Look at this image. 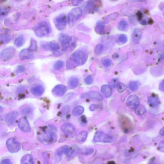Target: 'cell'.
I'll return each mask as SVG.
<instances>
[{"label":"cell","mask_w":164,"mask_h":164,"mask_svg":"<svg viewBox=\"0 0 164 164\" xmlns=\"http://www.w3.org/2000/svg\"><path fill=\"white\" fill-rule=\"evenodd\" d=\"M86 96L89 98L95 99L99 101H102L103 97L101 94L96 91H92L86 94Z\"/></svg>","instance_id":"20"},{"label":"cell","mask_w":164,"mask_h":164,"mask_svg":"<svg viewBox=\"0 0 164 164\" xmlns=\"http://www.w3.org/2000/svg\"><path fill=\"white\" fill-rule=\"evenodd\" d=\"M143 34L142 30L139 28H135L132 34V40L133 42H138L141 39Z\"/></svg>","instance_id":"17"},{"label":"cell","mask_w":164,"mask_h":164,"mask_svg":"<svg viewBox=\"0 0 164 164\" xmlns=\"http://www.w3.org/2000/svg\"><path fill=\"white\" fill-rule=\"evenodd\" d=\"M3 110V108L1 106H0V112H2Z\"/></svg>","instance_id":"57"},{"label":"cell","mask_w":164,"mask_h":164,"mask_svg":"<svg viewBox=\"0 0 164 164\" xmlns=\"http://www.w3.org/2000/svg\"><path fill=\"white\" fill-rule=\"evenodd\" d=\"M25 71V68L23 66L21 65L18 66L16 72L18 74L22 73Z\"/></svg>","instance_id":"41"},{"label":"cell","mask_w":164,"mask_h":164,"mask_svg":"<svg viewBox=\"0 0 164 164\" xmlns=\"http://www.w3.org/2000/svg\"><path fill=\"white\" fill-rule=\"evenodd\" d=\"M148 103L151 107H155L159 105L160 102L158 97L156 96H152L149 97Z\"/></svg>","instance_id":"18"},{"label":"cell","mask_w":164,"mask_h":164,"mask_svg":"<svg viewBox=\"0 0 164 164\" xmlns=\"http://www.w3.org/2000/svg\"><path fill=\"white\" fill-rule=\"evenodd\" d=\"M6 145L8 151L11 153L17 152L21 149V145L19 142L13 138H10L8 140Z\"/></svg>","instance_id":"7"},{"label":"cell","mask_w":164,"mask_h":164,"mask_svg":"<svg viewBox=\"0 0 164 164\" xmlns=\"http://www.w3.org/2000/svg\"><path fill=\"white\" fill-rule=\"evenodd\" d=\"M82 121H83V122L84 123H86V118L85 116H82L81 117Z\"/></svg>","instance_id":"54"},{"label":"cell","mask_w":164,"mask_h":164,"mask_svg":"<svg viewBox=\"0 0 164 164\" xmlns=\"http://www.w3.org/2000/svg\"><path fill=\"white\" fill-rule=\"evenodd\" d=\"M127 41V36L124 34H121L118 39V42L121 43H125Z\"/></svg>","instance_id":"39"},{"label":"cell","mask_w":164,"mask_h":164,"mask_svg":"<svg viewBox=\"0 0 164 164\" xmlns=\"http://www.w3.org/2000/svg\"><path fill=\"white\" fill-rule=\"evenodd\" d=\"M32 108L31 107H30V106H27L22 109V113L24 115L28 116L32 113Z\"/></svg>","instance_id":"32"},{"label":"cell","mask_w":164,"mask_h":164,"mask_svg":"<svg viewBox=\"0 0 164 164\" xmlns=\"http://www.w3.org/2000/svg\"><path fill=\"white\" fill-rule=\"evenodd\" d=\"M18 115L19 114L16 111H14L10 112L6 116V122L8 125H11L14 123Z\"/></svg>","instance_id":"13"},{"label":"cell","mask_w":164,"mask_h":164,"mask_svg":"<svg viewBox=\"0 0 164 164\" xmlns=\"http://www.w3.org/2000/svg\"><path fill=\"white\" fill-rule=\"evenodd\" d=\"M1 163L3 164H11L12 163L10 160L6 159L2 160L1 162Z\"/></svg>","instance_id":"48"},{"label":"cell","mask_w":164,"mask_h":164,"mask_svg":"<svg viewBox=\"0 0 164 164\" xmlns=\"http://www.w3.org/2000/svg\"><path fill=\"white\" fill-rule=\"evenodd\" d=\"M164 141H163L161 142L159 145V150L161 152H164Z\"/></svg>","instance_id":"47"},{"label":"cell","mask_w":164,"mask_h":164,"mask_svg":"<svg viewBox=\"0 0 164 164\" xmlns=\"http://www.w3.org/2000/svg\"><path fill=\"white\" fill-rule=\"evenodd\" d=\"M129 27L128 23L125 20L121 21L118 24L117 27L118 30L122 31H126L128 29Z\"/></svg>","instance_id":"23"},{"label":"cell","mask_w":164,"mask_h":164,"mask_svg":"<svg viewBox=\"0 0 164 164\" xmlns=\"http://www.w3.org/2000/svg\"><path fill=\"white\" fill-rule=\"evenodd\" d=\"M20 58L24 59H29L34 57L33 51L29 49H25L21 51L19 53Z\"/></svg>","instance_id":"14"},{"label":"cell","mask_w":164,"mask_h":164,"mask_svg":"<svg viewBox=\"0 0 164 164\" xmlns=\"http://www.w3.org/2000/svg\"><path fill=\"white\" fill-rule=\"evenodd\" d=\"M97 108V106L95 104L91 105L90 107V110L92 111H94Z\"/></svg>","instance_id":"49"},{"label":"cell","mask_w":164,"mask_h":164,"mask_svg":"<svg viewBox=\"0 0 164 164\" xmlns=\"http://www.w3.org/2000/svg\"><path fill=\"white\" fill-rule=\"evenodd\" d=\"M84 0H72V3L74 6H77L80 4Z\"/></svg>","instance_id":"44"},{"label":"cell","mask_w":164,"mask_h":164,"mask_svg":"<svg viewBox=\"0 0 164 164\" xmlns=\"http://www.w3.org/2000/svg\"><path fill=\"white\" fill-rule=\"evenodd\" d=\"M18 125L20 130L23 132H28L31 131L28 121L25 117L20 118L18 123Z\"/></svg>","instance_id":"11"},{"label":"cell","mask_w":164,"mask_h":164,"mask_svg":"<svg viewBox=\"0 0 164 164\" xmlns=\"http://www.w3.org/2000/svg\"><path fill=\"white\" fill-rule=\"evenodd\" d=\"M104 49V47L101 44L97 45L95 49V53L97 55L101 54Z\"/></svg>","instance_id":"35"},{"label":"cell","mask_w":164,"mask_h":164,"mask_svg":"<svg viewBox=\"0 0 164 164\" xmlns=\"http://www.w3.org/2000/svg\"><path fill=\"white\" fill-rule=\"evenodd\" d=\"M140 23L142 25H147L148 24V22L145 20H141L140 21Z\"/></svg>","instance_id":"51"},{"label":"cell","mask_w":164,"mask_h":164,"mask_svg":"<svg viewBox=\"0 0 164 164\" xmlns=\"http://www.w3.org/2000/svg\"><path fill=\"white\" fill-rule=\"evenodd\" d=\"M93 140L95 142L108 143L114 142V139L113 136L102 131H98L95 133Z\"/></svg>","instance_id":"2"},{"label":"cell","mask_w":164,"mask_h":164,"mask_svg":"<svg viewBox=\"0 0 164 164\" xmlns=\"http://www.w3.org/2000/svg\"><path fill=\"white\" fill-rule=\"evenodd\" d=\"M63 111L65 113H68L69 111V108L68 106H66L63 109Z\"/></svg>","instance_id":"52"},{"label":"cell","mask_w":164,"mask_h":164,"mask_svg":"<svg viewBox=\"0 0 164 164\" xmlns=\"http://www.w3.org/2000/svg\"><path fill=\"white\" fill-rule=\"evenodd\" d=\"M101 5L100 0H90L88 1L85 7V11L87 13L94 12Z\"/></svg>","instance_id":"6"},{"label":"cell","mask_w":164,"mask_h":164,"mask_svg":"<svg viewBox=\"0 0 164 164\" xmlns=\"http://www.w3.org/2000/svg\"><path fill=\"white\" fill-rule=\"evenodd\" d=\"M139 99L138 97L135 95L129 96L127 99L126 104L127 107L132 109H135L139 105Z\"/></svg>","instance_id":"10"},{"label":"cell","mask_w":164,"mask_h":164,"mask_svg":"<svg viewBox=\"0 0 164 164\" xmlns=\"http://www.w3.org/2000/svg\"><path fill=\"white\" fill-rule=\"evenodd\" d=\"M29 49L32 51H36L37 50V42L34 39H32L31 40V45Z\"/></svg>","instance_id":"36"},{"label":"cell","mask_w":164,"mask_h":164,"mask_svg":"<svg viewBox=\"0 0 164 164\" xmlns=\"http://www.w3.org/2000/svg\"><path fill=\"white\" fill-rule=\"evenodd\" d=\"M84 81L86 84L90 85L93 83V79L92 76L89 75L85 78Z\"/></svg>","instance_id":"40"},{"label":"cell","mask_w":164,"mask_h":164,"mask_svg":"<svg viewBox=\"0 0 164 164\" xmlns=\"http://www.w3.org/2000/svg\"><path fill=\"white\" fill-rule=\"evenodd\" d=\"M67 88L64 85H57L52 90L53 93L57 96H62L65 94Z\"/></svg>","instance_id":"12"},{"label":"cell","mask_w":164,"mask_h":164,"mask_svg":"<svg viewBox=\"0 0 164 164\" xmlns=\"http://www.w3.org/2000/svg\"><path fill=\"white\" fill-rule=\"evenodd\" d=\"M119 83V81L117 78H114L112 80L111 82L112 86L114 87L117 86L118 85Z\"/></svg>","instance_id":"42"},{"label":"cell","mask_w":164,"mask_h":164,"mask_svg":"<svg viewBox=\"0 0 164 164\" xmlns=\"http://www.w3.org/2000/svg\"><path fill=\"white\" fill-rule=\"evenodd\" d=\"M21 164H34L33 157L31 154H27L23 156L21 159Z\"/></svg>","instance_id":"24"},{"label":"cell","mask_w":164,"mask_h":164,"mask_svg":"<svg viewBox=\"0 0 164 164\" xmlns=\"http://www.w3.org/2000/svg\"><path fill=\"white\" fill-rule=\"evenodd\" d=\"M153 22H154L153 20L151 19H150V20H148V24H150L151 25V24L153 23Z\"/></svg>","instance_id":"55"},{"label":"cell","mask_w":164,"mask_h":164,"mask_svg":"<svg viewBox=\"0 0 164 164\" xmlns=\"http://www.w3.org/2000/svg\"><path fill=\"white\" fill-rule=\"evenodd\" d=\"M94 152V150L93 148H86L76 150L74 152V153L73 154L79 153L86 155H90L93 154Z\"/></svg>","instance_id":"21"},{"label":"cell","mask_w":164,"mask_h":164,"mask_svg":"<svg viewBox=\"0 0 164 164\" xmlns=\"http://www.w3.org/2000/svg\"><path fill=\"white\" fill-rule=\"evenodd\" d=\"M68 22L67 18L64 14H61L56 18L54 20V23L57 28L60 30L65 28Z\"/></svg>","instance_id":"9"},{"label":"cell","mask_w":164,"mask_h":164,"mask_svg":"<svg viewBox=\"0 0 164 164\" xmlns=\"http://www.w3.org/2000/svg\"><path fill=\"white\" fill-rule=\"evenodd\" d=\"M136 16H137L139 20L141 21L142 20L143 16V14L140 11H138L137 13H136Z\"/></svg>","instance_id":"46"},{"label":"cell","mask_w":164,"mask_h":164,"mask_svg":"<svg viewBox=\"0 0 164 164\" xmlns=\"http://www.w3.org/2000/svg\"><path fill=\"white\" fill-rule=\"evenodd\" d=\"M118 16V14L117 13H115L110 14V17L112 20H115L117 19Z\"/></svg>","instance_id":"45"},{"label":"cell","mask_w":164,"mask_h":164,"mask_svg":"<svg viewBox=\"0 0 164 164\" xmlns=\"http://www.w3.org/2000/svg\"><path fill=\"white\" fill-rule=\"evenodd\" d=\"M160 134L163 136L164 135V127H163V128H162L161 129V130H160Z\"/></svg>","instance_id":"53"},{"label":"cell","mask_w":164,"mask_h":164,"mask_svg":"<svg viewBox=\"0 0 164 164\" xmlns=\"http://www.w3.org/2000/svg\"><path fill=\"white\" fill-rule=\"evenodd\" d=\"M84 111V109L81 106H78L75 107L72 112L73 114L75 116H79L83 114Z\"/></svg>","instance_id":"29"},{"label":"cell","mask_w":164,"mask_h":164,"mask_svg":"<svg viewBox=\"0 0 164 164\" xmlns=\"http://www.w3.org/2000/svg\"><path fill=\"white\" fill-rule=\"evenodd\" d=\"M42 47L45 50L51 51H57L59 50L60 47L57 44L52 42H48L41 45Z\"/></svg>","instance_id":"16"},{"label":"cell","mask_w":164,"mask_h":164,"mask_svg":"<svg viewBox=\"0 0 164 164\" xmlns=\"http://www.w3.org/2000/svg\"><path fill=\"white\" fill-rule=\"evenodd\" d=\"M132 1H134L140 2L144 1L145 0H132Z\"/></svg>","instance_id":"56"},{"label":"cell","mask_w":164,"mask_h":164,"mask_svg":"<svg viewBox=\"0 0 164 164\" xmlns=\"http://www.w3.org/2000/svg\"><path fill=\"white\" fill-rule=\"evenodd\" d=\"M164 81H163L162 83H161L159 86V88L160 90L163 91L164 90Z\"/></svg>","instance_id":"50"},{"label":"cell","mask_w":164,"mask_h":164,"mask_svg":"<svg viewBox=\"0 0 164 164\" xmlns=\"http://www.w3.org/2000/svg\"><path fill=\"white\" fill-rule=\"evenodd\" d=\"M59 40L62 47L65 49L72 48L74 45L72 38L68 35L61 33L59 36Z\"/></svg>","instance_id":"5"},{"label":"cell","mask_w":164,"mask_h":164,"mask_svg":"<svg viewBox=\"0 0 164 164\" xmlns=\"http://www.w3.org/2000/svg\"><path fill=\"white\" fill-rule=\"evenodd\" d=\"M88 134V133L86 131H82L79 133L76 139L79 142L84 141L87 138Z\"/></svg>","instance_id":"27"},{"label":"cell","mask_w":164,"mask_h":164,"mask_svg":"<svg viewBox=\"0 0 164 164\" xmlns=\"http://www.w3.org/2000/svg\"><path fill=\"white\" fill-rule=\"evenodd\" d=\"M101 90L106 98H108L111 96L112 90L110 86L107 85H104L102 87Z\"/></svg>","instance_id":"22"},{"label":"cell","mask_w":164,"mask_h":164,"mask_svg":"<svg viewBox=\"0 0 164 164\" xmlns=\"http://www.w3.org/2000/svg\"><path fill=\"white\" fill-rule=\"evenodd\" d=\"M25 42V39H24L23 35H20L15 39L14 44L17 47H20L22 46Z\"/></svg>","instance_id":"26"},{"label":"cell","mask_w":164,"mask_h":164,"mask_svg":"<svg viewBox=\"0 0 164 164\" xmlns=\"http://www.w3.org/2000/svg\"><path fill=\"white\" fill-rule=\"evenodd\" d=\"M139 87V84L137 81H133L129 85L130 90L133 91L137 90Z\"/></svg>","instance_id":"38"},{"label":"cell","mask_w":164,"mask_h":164,"mask_svg":"<svg viewBox=\"0 0 164 164\" xmlns=\"http://www.w3.org/2000/svg\"><path fill=\"white\" fill-rule=\"evenodd\" d=\"M79 84L78 79L76 78H74L71 79L69 81V86L71 89H74Z\"/></svg>","instance_id":"28"},{"label":"cell","mask_w":164,"mask_h":164,"mask_svg":"<svg viewBox=\"0 0 164 164\" xmlns=\"http://www.w3.org/2000/svg\"><path fill=\"white\" fill-rule=\"evenodd\" d=\"M135 110L136 114L139 115H143L147 111L146 109L144 106L141 105H139Z\"/></svg>","instance_id":"30"},{"label":"cell","mask_w":164,"mask_h":164,"mask_svg":"<svg viewBox=\"0 0 164 164\" xmlns=\"http://www.w3.org/2000/svg\"><path fill=\"white\" fill-rule=\"evenodd\" d=\"M96 32L99 34H103L105 31V26L101 24H98L95 28Z\"/></svg>","instance_id":"33"},{"label":"cell","mask_w":164,"mask_h":164,"mask_svg":"<svg viewBox=\"0 0 164 164\" xmlns=\"http://www.w3.org/2000/svg\"><path fill=\"white\" fill-rule=\"evenodd\" d=\"M10 12V9L6 7L0 8V17H4L6 16Z\"/></svg>","instance_id":"31"},{"label":"cell","mask_w":164,"mask_h":164,"mask_svg":"<svg viewBox=\"0 0 164 164\" xmlns=\"http://www.w3.org/2000/svg\"><path fill=\"white\" fill-rule=\"evenodd\" d=\"M72 59L76 63L79 65H83L86 63L87 57L85 53L82 50H77L72 54Z\"/></svg>","instance_id":"4"},{"label":"cell","mask_w":164,"mask_h":164,"mask_svg":"<svg viewBox=\"0 0 164 164\" xmlns=\"http://www.w3.org/2000/svg\"><path fill=\"white\" fill-rule=\"evenodd\" d=\"M44 87L41 85L33 87L31 89V92L33 95L36 96H40L44 92Z\"/></svg>","instance_id":"19"},{"label":"cell","mask_w":164,"mask_h":164,"mask_svg":"<svg viewBox=\"0 0 164 164\" xmlns=\"http://www.w3.org/2000/svg\"><path fill=\"white\" fill-rule=\"evenodd\" d=\"M70 151L69 147L68 145L63 146L61 147L57 150V154L59 156H61L63 154H67Z\"/></svg>","instance_id":"25"},{"label":"cell","mask_w":164,"mask_h":164,"mask_svg":"<svg viewBox=\"0 0 164 164\" xmlns=\"http://www.w3.org/2000/svg\"><path fill=\"white\" fill-rule=\"evenodd\" d=\"M83 13L81 9L80 8L73 9L68 14V22L70 25H74L80 19Z\"/></svg>","instance_id":"3"},{"label":"cell","mask_w":164,"mask_h":164,"mask_svg":"<svg viewBox=\"0 0 164 164\" xmlns=\"http://www.w3.org/2000/svg\"><path fill=\"white\" fill-rule=\"evenodd\" d=\"M6 1V0H0V2H3Z\"/></svg>","instance_id":"58"},{"label":"cell","mask_w":164,"mask_h":164,"mask_svg":"<svg viewBox=\"0 0 164 164\" xmlns=\"http://www.w3.org/2000/svg\"><path fill=\"white\" fill-rule=\"evenodd\" d=\"M34 32L39 37H43L49 34L50 32V26L47 22L42 21L35 27Z\"/></svg>","instance_id":"1"},{"label":"cell","mask_w":164,"mask_h":164,"mask_svg":"<svg viewBox=\"0 0 164 164\" xmlns=\"http://www.w3.org/2000/svg\"><path fill=\"white\" fill-rule=\"evenodd\" d=\"M103 65L105 67H109L110 66L112 63L111 60L109 59H105L103 62Z\"/></svg>","instance_id":"43"},{"label":"cell","mask_w":164,"mask_h":164,"mask_svg":"<svg viewBox=\"0 0 164 164\" xmlns=\"http://www.w3.org/2000/svg\"><path fill=\"white\" fill-rule=\"evenodd\" d=\"M62 131L66 134L71 135L75 132V128L72 124L66 123L63 124L61 127Z\"/></svg>","instance_id":"15"},{"label":"cell","mask_w":164,"mask_h":164,"mask_svg":"<svg viewBox=\"0 0 164 164\" xmlns=\"http://www.w3.org/2000/svg\"><path fill=\"white\" fill-rule=\"evenodd\" d=\"M63 62L62 60H58L54 63V68L57 70H59L61 69L63 65Z\"/></svg>","instance_id":"34"},{"label":"cell","mask_w":164,"mask_h":164,"mask_svg":"<svg viewBox=\"0 0 164 164\" xmlns=\"http://www.w3.org/2000/svg\"><path fill=\"white\" fill-rule=\"evenodd\" d=\"M117 87L118 92L120 93L123 92L127 88L126 85L122 83H119Z\"/></svg>","instance_id":"37"},{"label":"cell","mask_w":164,"mask_h":164,"mask_svg":"<svg viewBox=\"0 0 164 164\" xmlns=\"http://www.w3.org/2000/svg\"><path fill=\"white\" fill-rule=\"evenodd\" d=\"M15 48L10 47L6 48L0 54V60L6 61L12 58L15 53Z\"/></svg>","instance_id":"8"}]
</instances>
